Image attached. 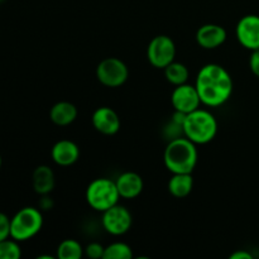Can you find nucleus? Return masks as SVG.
<instances>
[{"instance_id":"1","label":"nucleus","mask_w":259,"mask_h":259,"mask_svg":"<svg viewBox=\"0 0 259 259\" xmlns=\"http://www.w3.org/2000/svg\"><path fill=\"white\" fill-rule=\"evenodd\" d=\"M201 104L206 106H220L227 103L233 94V78L223 66L209 63L201 67L195 83Z\"/></svg>"},{"instance_id":"2","label":"nucleus","mask_w":259,"mask_h":259,"mask_svg":"<svg viewBox=\"0 0 259 259\" xmlns=\"http://www.w3.org/2000/svg\"><path fill=\"white\" fill-rule=\"evenodd\" d=\"M197 158L196 144L185 136L171 139L163 154L164 166L172 174H192Z\"/></svg>"},{"instance_id":"3","label":"nucleus","mask_w":259,"mask_h":259,"mask_svg":"<svg viewBox=\"0 0 259 259\" xmlns=\"http://www.w3.org/2000/svg\"><path fill=\"white\" fill-rule=\"evenodd\" d=\"M218 133V121L210 111L196 109L186 114L184 121V136L195 144H206Z\"/></svg>"},{"instance_id":"4","label":"nucleus","mask_w":259,"mask_h":259,"mask_svg":"<svg viewBox=\"0 0 259 259\" xmlns=\"http://www.w3.org/2000/svg\"><path fill=\"white\" fill-rule=\"evenodd\" d=\"M42 227L43 215L40 210L32 206L23 207L10 219V238L25 242L35 237Z\"/></svg>"},{"instance_id":"5","label":"nucleus","mask_w":259,"mask_h":259,"mask_svg":"<svg viewBox=\"0 0 259 259\" xmlns=\"http://www.w3.org/2000/svg\"><path fill=\"white\" fill-rule=\"evenodd\" d=\"M120 195L115 181L110 179H96L86 189V201L96 211L104 212L118 204Z\"/></svg>"},{"instance_id":"6","label":"nucleus","mask_w":259,"mask_h":259,"mask_svg":"<svg viewBox=\"0 0 259 259\" xmlns=\"http://www.w3.org/2000/svg\"><path fill=\"white\" fill-rule=\"evenodd\" d=\"M96 77L108 88H119L129 77V70L125 63L116 57H108L96 67Z\"/></svg>"},{"instance_id":"7","label":"nucleus","mask_w":259,"mask_h":259,"mask_svg":"<svg viewBox=\"0 0 259 259\" xmlns=\"http://www.w3.org/2000/svg\"><path fill=\"white\" fill-rule=\"evenodd\" d=\"M176 57V46L168 35H156L147 48V58L156 68H166Z\"/></svg>"},{"instance_id":"8","label":"nucleus","mask_w":259,"mask_h":259,"mask_svg":"<svg viewBox=\"0 0 259 259\" xmlns=\"http://www.w3.org/2000/svg\"><path fill=\"white\" fill-rule=\"evenodd\" d=\"M132 223L133 218L131 211L125 206L119 204L105 210L101 218L103 228L111 235H123L128 233L132 228Z\"/></svg>"},{"instance_id":"9","label":"nucleus","mask_w":259,"mask_h":259,"mask_svg":"<svg viewBox=\"0 0 259 259\" xmlns=\"http://www.w3.org/2000/svg\"><path fill=\"white\" fill-rule=\"evenodd\" d=\"M237 39L240 45L249 51L259 48V15H244L235 28Z\"/></svg>"},{"instance_id":"10","label":"nucleus","mask_w":259,"mask_h":259,"mask_svg":"<svg viewBox=\"0 0 259 259\" xmlns=\"http://www.w3.org/2000/svg\"><path fill=\"white\" fill-rule=\"evenodd\" d=\"M171 103L175 110L189 114L200 108L201 99L197 93L196 86L182 83V85L176 86L172 91Z\"/></svg>"},{"instance_id":"11","label":"nucleus","mask_w":259,"mask_h":259,"mask_svg":"<svg viewBox=\"0 0 259 259\" xmlns=\"http://www.w3.org/2000/svg\"><path fill=\"white\" fill-rule=\"evenodd\" d=\"M91 121L94 128L104 136H114L120 129V118L116 111L109 106H100L96 109Z\"/></svg>"},{"instance_id":"12","label":"nucleus","mask_w":259,"mask_h":259,"mask_svg":"<svg viewBox=\"0 0 259 259\" xmlns=\"http://www.w3.org/2000/svg\"><path fill=\"white\" fill-rule=\"evenodd\" d=\"M227 40V30L219 24H204L197 29L196 42L205 50L220 47Z\"/></svg>"},{"instance_id":"13","label":"nucleus","mask_w":259,"mask_h":259,"mask_svg":"<svg viewBox=\"0 0 259 259\" xmlns=\"http://www.w3.org/2000/svg\"><path fill=\"white\" fill-rule=\"evenodd\" d=\"M53 162L58 166L67 167L76 163L80 158V148L77 144L68 139H62L55 143L51 151Z\"/></svg>"},{"instance_id":"14","label":"nucleus","mask_w":259,"mask_h":259,"mask_svg":"<svg viewBox=\"0 0 259 259\" xmlns=\"http://www.w3.org/2000/svg\"><path fill=\"white\" fill-rule=\"evenodd\" d=\"M116 187L120 197L123 199H134L143 191V179L137 172H124L115 180Z\"/></svg>"},{"instance_id":"15","label":"nucleus","mask_w":259,"mask_h":259,"mask_svg":"<svg viewBox=\"0 0 259 259\" xmlns=\"http://www.w3.org/2000/svg\"><path fill=\"white\" fill-rule=\"evenodd\" d=\"M50 118L56 125H70L77 118V108L70 101H60L51 108Z\"/></svg>"},{"instance_id":"16","label":"nucleus","mask_w":259,"mask_h":259,"mask_svg":"<svg viewBox=\"0 0 259 259\" xmlns=\"http://www.w3.org/2000/svg\"><path fill=\"white\" fill-rule=\"evenodd\" d=\"M33 189L39 195H48L55 189V174L48 166H38L32 176Z\"/></svg>"},{"instance_id":"17","label":"nucleus","mask_w":259,"mask_h":259,"mask_svg":"<svg viewBox=\"0 0 259 259\" xmlns=\"http://www.w3.org/2000/svg\"><path fill=\"white\" fill-rule=\"evenodd\" d=\"M194 187V179L191 174H174L168 182V191L177 199L189 196Z\"/></svg>"},{"instance_id":"18","label":"nucleus","mask_w":259,"mask_h":259,"mask_svg":"<svg viewBox=\"0 0 259 259\" xmlns=\"http://www.w3.org/2000/svg\"><path fill=\"white\" fill-rule=\"evenodd\" d=\"M163 70L167 81L171 82L172 85H182V83H186L187 80H189V70H187V67L184 63L175 62L174 61Z\"/></svg>"},{"instance_id":"19","label":"nucleus","mask_w":259,"mask_h":259,"mask_svg":"<svg viewBox=\"0 0 259 259\" xmlns=\"http://www.w3.org/2000/svg\"><path fill=\"white\" fill-rule=\"evenodd\" d=\"M83 254L82 245L75 239H65L57 248V258L60 259H80Z\"/></svg>"},{"instance_id":"20","label":"nucleus","mask_w":259,"mask_h":259,"mask_svg":"<svg viewBox=\"0 0 259 259\" xmlns=\"http://www.w3.org/2000/svg\"><path fill=\"white\" fill-rule=\"evenodd\" d=\"M133 258V252L128 244L121 242L111 243L105 247L104 259H131Z\"/></svg>"},{"instance_id":"21","label":"nucleus","mask_w":259,"mask_h":259,"mask_svg":"<svg viewBox=\"0 0 259 259\" xmlns=\"http://www.w3.org/2000/svg\"><path fill=\"white\" fill-rule=\"evenodd\" d=\"M22 255L18 240L7 239L0 242V259H19Z\"/></svg>"},{"instance_id":"22","label":"nucleus","mask_w":259,"mask_h":259,"mask_svg":"<svg viewBox=\"0 0 259 259\" xmlns=\"http://www.w3.org/2000/svg\"><path fill=\"white\" fill-rule=\"evenodd\" d=\"M85 255L90 259H104V252H105V247L100 244L98 242H93L90 244L86 245V248L83 249Z\"/></svg>"},{"instance_id":"23","label":"nucleus","mask_w":259,"mask_h":259,"mask_svg":"<svg viewBox=\"0 0 259 259\" xmlns=\"http://www.w3.org/2000/svg\"><path fill=\"white\" fill-rule=\"evenodd\" d=\"M7 238H10V219L4 212H0V242Z\"/></svg>"},{"instance_id":"24","label":"nucleus","mask_w":259,"mask_h":259,"mask_svg":"<svg viewBox=\"0 0 259 259\" xmlns=\"http://www.w3.org/2000/svg\"><path fill=\"white\" fill-rule=\"evenodd\" d=\"M249 67L252 70V72L257 77H259V48L258 50L252 51V55H250L249 58Z\"/></svg>"},{"instance_id":"25","label":"nucleus","mask_w":259,"mask_h":259,"mask_svg":"<svg viewBox=\"0 0 259 259\" xmlns=\"http://www.w3.org/2000/svg\"><path fill=\"white\" fill-rule=\"evenodd\" d=\"M39 207L43 210H51L53 207V201L51 197H47V195H43V197L39 201Z\"/></svg>"},{"instance_id":"26","label":"nucleus","mask_w":259,"mask_h":259,"mask_svg":"<svg viewBox=\"0 0 259 259\" xmlns=\"http://www.w3.org/2000/svg\"><path fill=\"white\" fill-rule=\"evenodd\" d=\"M230 259H253V255L248 253L247 250H237L233 254H230Z\"/></svg>"},{"instance_id":"27","label":"nucleus","mask_w":259,"mask_h":259,"mask_svg":"<svg viewBox=\"0 0 259 259\" xmlns=\"http://www.w3.org/2000/svg\"><path fill=\"white\" fill-rule=\"evenodd\" d=\"M0 168H2V156H0Z\"/></svg>"},{"instance_id":"28","label":"nucleus","mask_w":259,"mask_h":259,"mask_svg":"<svg viewBox=\"0 0 259 259\" xmlns=\"http://www.w3.org/2000/svg\"><path fill=\"white\" fill-rule=\"evenodd\" d=\"M0 2H3V0H0Z\"/></svg>"}]
</instances>
